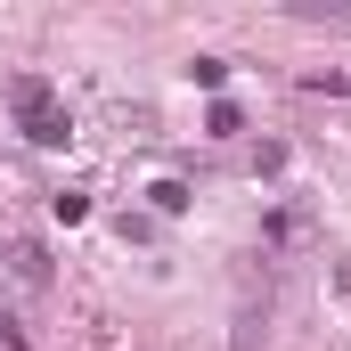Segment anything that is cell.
Segmentation results:
<instances>
[{"label":"cell","mask_w":351,"mask_h":351,"mask_svg":"<svg viewBox=\"0 0 351 351\" xmlns=\"http://www.w3.org/2000/svg\"><path fill=\"white\" fill-rule=\"evenodd\" d=\"M16 123H25V139H41V147H58V139L74 131V123L58 114V98H49V82H33V74L16 82Z\"/></svg>","instance_id":"obj_1"}]
</instances>
